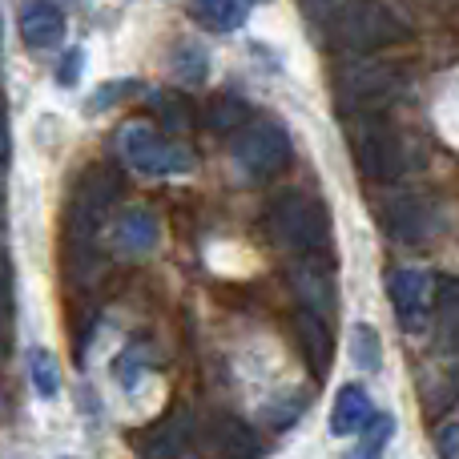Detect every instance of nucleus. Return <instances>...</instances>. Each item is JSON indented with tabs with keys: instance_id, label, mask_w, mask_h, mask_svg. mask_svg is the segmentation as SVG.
<instances>
[{
	"instance_id": "obj_1",
	"label": "nucleus",
	"mask_w": 459,
	"mask_h": 459,
	"mask_svg": "<svg viewBox=\"0 0 459 459\" xmlns=\"http://www.w3.org/2000/svg\"><path fill=\"white\" fill-rule=\"evenodd\" d=\"M117 153H121V161L142 178H182V174H194V169H198V158H194L190 145L158 134V129L145 126V121L121 126Z\"/></svg>"
},
{
	"instance_id": "obj_2",
	"label": "nucleus",
	"mask_w": 459,
	"mask_h": 459,
	"mask_svg": "<svg viewBox=\"0 0 459 459\" xmlns=\"http://www.w3.org/2000/svg\"><path fill=\"white\" fill-rule=\"evenodd\" d=\"M266 226H270V238H274L278 246H286V250H315V246L326 238L323 206L302 190L278 194L274 206H270Z\"/></svg>"
},
{
	"instance_id": "obj_3",
	"label": "nucleus",
	"mask_w": 459,
	"mask_h": 459,
	"mask_svg": "<svg viewBox=\"0 0 459 459\" xmlns=\"http://www.w3.org/2000/svg\"><path fill=\"white\" fill-rule=\"evenodd\" d=\"M234 161L254 182L274 178L278 169L290 166V137H286V129L278 121H250L234 137Z\"/></svg>"
},
{
	"instance_id": "obj_4",
	"label": "nucleus",
	"mask_w": 459,
	"mask_h": 459,
	"mask_svg": "<svg viewBox=\"0 0 459 459\" xmlns=\"http://www.w3.org/2000/svg\"><path fill=\"white\" fill-rule=\"evenodd\" d=\"M121 194V178L105 166H93L81 174L77 190H73V202H69V226L77 238H89L97 226L105 222V214L113 210Z\"/></svg>"
},
{
	"instance_id": "obj_5",
	"label": "nucleus",
	"mask_w": 459,
	"mask_h": 459,
	"mask_svg": "<svg viewBox=\"0 0 459 459\" xmlns=\"http://www.w3.org/2000/svg\"><path fill=\"white\" fill-rule=\"evenodd\" d=\"M387 299H391V310H395V323L403 326L407 334H423L431 326V278L423 270L407 266V270H395L387 278Z\"/></svg>"
},
{
	"instance_id": "obj_6",
	"label": "nucleus",
	"mask_w": 459,
	"mask_h": 459,
	"mask_svg": "<svg viewBox=\"0 0 459 459\" xmlns=\"http://www.w3.org/2000/svg\"><path fill=\"white\" fill-rule=\"evenodd\" d=\"M355 158L371 182H395L403 174V145L387 126H375V121L355 137Z\"/></svg>"
},
{
	"instance_id": "obj_7",
	"label": "nucleus",
	"mask_w": 459,
	"mask_h": 459,
	"mask_svg": "<svg viewBox=\"0 0 459 459\" xmlns=\"http://www.w3.org/2000/svg\"><path fill=\"white\" fill-rule=\"evenodd\" d=\"M342 37L359 48H383V45L403 37V29H399V21L383 4L359 0V4H351L347 16H342Z\"/></svg>"
},
{
	"instance_id": "obj_8",
	"label": "nucleus",
	"mask_w": 459,
	"mask_h": 459,
	"mask_svg": "<svg viewBox=\"0 0 459 459\" xmlns=\"http://www.w3.org/2000/svg\"><path fill=\"white\" fill-rule=\"evenodd\" d=\"M16 24H21V40L29 48H37V53L56 48L65 40V29H69L61 4H53V0H24Z\"/></svg>"
},
{
	"instance_id": "obj_9",
	"label": "nucleus",
	"mask_w": 459,
	"mask_h": 459,
	"mask_svg": "<svg viewBox=\"0 0 459 459\" xmlns=\"http://www.w3.org/2000/svg\"><path fill=\"white\" fill-rule=\"evenodd\" d=\"M113 242H117L121 254H134V258H142V254H153L161 242V222L153 210L145 206H134L126 210V214L113 222Z\"/></svg>"
},
{
	"instance_id": "obj_10",
	"label": "nucleus",
	"mask_w": 459,
	"mask_h": 459,
	"mask_svg": "<svg viewBox=\"0 0 459 459\" xmlns=\"http://www.w3.org/2000/svg\"><path fill=\"white\" fill-rule=\"evenodd\" d=\"M206 444H210V455L214 459H258L262 455V444L242 420L234 415H218L206 431Z\"/></svg>"
},
{
	"instance_id": "obj_11",
	"label": "nucleus",
	"mask_w": 459,
	"mask_h": 459,
	"mask_svg": "<svg viewBox=\"0 0 459 459\" xmlns=\"http://www.w3.org/2000/svg\"><path fill=\"white\" fill-rule=\"evenodd\" d=\"M186 447H190V420L186 415H169L137 439V452L145 459H182Z\"/></svg>"
},
{
	"instance_id": "obj_12",
	"label": "nucleus",
	"mask_w": 459,
	"mask_h": 459,
	"mask_svg": "<svg viewBox=\"0 0 459 459\" xmlns=\"http://www.w3.org/2000/svg\"><path fill=\"white\" fill-rule=\"evenodd\" d=\"M371 420V399L359 383H342L334 391V403H331V436H355L363 431V423Z\"/></svg>"
},
{
	"instance_id": "obj_13",
	"label": "nucleus",
	"mask_w": 459,
	"mask_h": 459,
	"mask_svg": "<svg viewBox=\"0 0 459 459\" xmlns=\"http://www.w3.org/2000/svg\"><path fill=\"white\" fill-rule=\"evenodd\" d=\"M294 331H299V342H302V351H307L310 367H315V371H323V367L331 363V351H334L331 331H326V318L318 315V310L302 307L299 318H294Z\"/></svg>"
},
{
	"instance_id": "obj_14",
	"label": "nucleus",
	"mask_w": 459,
	"mask_h": 459,
	"mask_svg": "<svg viewBox=\"0 0 459 459\" xmlns=\"http://www.w3.org/2000/svg\"><path fill=\"white\" fill-rule=\"evenodd\" d=\"M190 16H194V24H202L206 32H234L238 24L246 21V8H242V0H194L190 4Z\"/></svg>"
},
{
	"instance_id": "obj_15",
	"label": "nucleus",
	"mask_w": 459,
	"mask_h": 459,
	"mask_svg": "<svg viewBox=\"0 0 459 459\" xmlns=\"http://www.w3.org/2000/svg\"><path fill=\"white\" fill-rule=\"evenodd\" d=\"M347 351H351V359H355L359 371L375 375L383 367V339H379V331H375L371 323H355V326H351Z\"/></svg>"
},
{
	"instance_id": "obj_16",
	"label": "nucleus",
	"mask_w": 459,
	"mask_h": 459,
	"mask_svg": "<svg viewBox=\"0 0 459 459\" xmlns=\"http://www.w3.org/2000/svg\"><path fill=\"white\" fill-rule=\"evenodd\" d=\"M169 73H174L178 81H186V85H198V81H206V73H210L206 48L194 45V40H178L174 53H169Z\"/></svg>"
},
{
	"instance_id": "obj_17",
	"label": "nucleus",
	"mask_w": 459,
	"mask_h": 459,
	"mask_svg": "<svg viewBox=\"0 0 459 459\" xmlns=\"http://www.w3.org/2000/svg\"><path fill=\"white\" fill-rule=\"evenodd\" d=\"M29 375H32V387H37L40 399H53L56 391H61V371H56L53 351L32 347L29 351Z\"/></svg>"
},
{
	"instance_id": "obj_18",
	"label": "nucleus",
	"mask_w": 459,
	"mask_h": 459,
	"mask_svg": "<svg viewBox=\"0 0 459 459\" xmlns=\"http://www.w3.org/2000/svg\"><path fill=\"white\" fill-rule=\"evenodd\" d=\"M294 286L302 290L310 310H323L326 302H331V278H326L323 270H294Z\"/></svg>"
},
{
	"instance_id": "obj_19",
	"label": "nucleus",
	"mask_w": 459,
	"mask_h": 459,
	"mask_svg": "<svg viewBox=\"0 0 459 459\" xmlns=\"http://www.w3.org/2000/svg\"><path fill=\"white\" fill-rule=\"evenodd\" d=\"M387 77H391V73L383 69V65H363V69L351 73V93L375 97V93H383V89H387Z\"/></svg>"
},
{
	"instance_id": "obj_20",
	"label": "nucleus",
	"mask_w": 459,
	"mask_h": 459,
	"mask_svg": "<svg viewBox=\"0 0 459 459\" xmlns=\"http://www.w3.org/2000/svg\"><path fill=\"white\" fill-rule=\"evenodd\" d=\"M436 302H439V318H444L447 326H459V278H439L436 286Z\"/></svg>"
},
{
	"instance_id": "obj_21",
	"label": "nucleus",
	"mask_w": 459,
	"mask_h": 459,
	"mask_svg": "<svg viewBox=\"0 0 459 459\" xmlns=\"http://www.w3.org/2000/svg\"><path fill=\"white\" fill-rule=\"evenodd\" d=\"M246 105L242 101H218L214 109H210V129L214 134H230V129H242L246 126Z\"/></svg>"
},
{
	"instance_id": "obj_22",
	"label": "nucleus",
	"mask_w": 459,
	"mask_h": 459,
	"mask_svg": "<svg viewBox=\"0 0 459 459\" xmlns=\"http://www.w3.org/2000/svg\"><path fill=\"white\" fill-rule=\"evenodd\" d=\"M81 65H85V53H81V48H69V53H65V61L56 65V85H77V77H81Z\"/></svg>"
},
{
	"instance_id": "obj_23",
	"label": "nucleus",
	"mask_w": 459,
	"mask_h": 459,
	"mask_svg": "<svg viewBox=\"0 0 459 459\" xmlns=\"http://www.w3.org/2000/svg\"><path fill=\"white\" fill-rule=\"evenodd\" d=\"M436 452H439V459H459V423H447V428H439Z\"/></svg>"
},
{
	"instance_id": "obj_24",
	"label": "nucleus",
	"mask_w": 459,
	"mask_h": 459,
	"mask_svg": "<svg viewBox=\"0 0 459 459\" xmlns=\"http://www.w3.org/2000/svg\"><path fill=\"white\" fill-rule=\"evenodd\" d=\"M347 459H383V452H371V447H363V444H359V447H355V452H351Z\"/></svg>"
},
{
	"instance_id": "obj_25",
	"label": "nucleus",
	"mask_w": 459,
	"mask_h": 459,
	"mask_svg": "<svg viewBox=\"0 0 459 459\" xmlns=\"http://www.w3.org/2000/svg\"><path fill=\"white\" fill-rule=\"evenodd\" d=\"M8 315V290H4V282H0V318Z\"/></svg>"
},
{
	"instance_id": "obj_26",
	"label": "nucleus",
	"mask_w": 459,
	"mask_h": 459,
	"mask_svg": "<svg viewBox=\"0 0 459 459\" xmlns=\"http://www.w3.org/2000/svg\"><path fill=\"white\" fill-rule=\"evenodd\" d=\"M0 142H8V134H4V117H0Z\"/></svg>"
}]
</instances>
